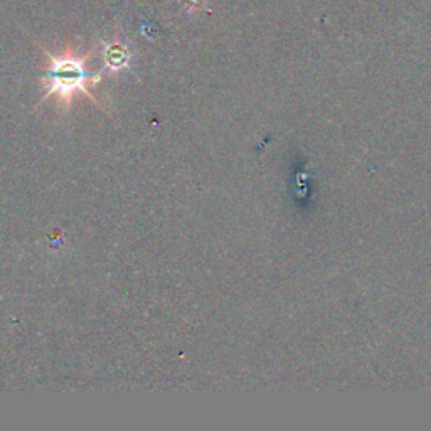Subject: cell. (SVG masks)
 Masks as SVG:
<instances>
[{"label": "cell", "instance_id": "1", "mask_svg": "<svg viewBox=\"0 0 431 431\" xmlns=\"http://www.w3.org/2000/svg\"><path fill=\"white\" fill-rule=\"evenodd\" d=\"M49 58V71L46 75L49 93H59L61 97H71L76 91H83L88 95L86 83L91 78L86 73V58H79L71 49H66L62 54L47 53Z\"/></svg>", "mask_w": 431, "mask_h": 431}]
</instances>
